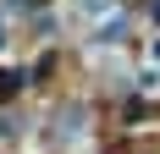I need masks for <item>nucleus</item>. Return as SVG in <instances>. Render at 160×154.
<instances>
[{"mask_svg": "<svg viewBox=\"0 0 160 154\" xmlns=\"http://www.w3.org/2000/svg\"><path fill=\"white\" fill-rule=\"evenodd\" d=\"M17 88H22V72L17 66H0V99H11Z\"/></svg>", "mask_w": 160, "mask_h": 154, "instance_id": "1", "label": "nucleus"}, {"mask_svg": "<svg viewBox=\"0 0 160 154\" xmlns=\"http://www.w3.org/2000/svg\"><path fill=\"white\" fill-rule=\"evenodd\" d=\"M83 6H88V11H105V6H111V0H83Z\"/></svg>", "mask_w": 160, "mask_h": 154, "instance_id": "2", "label": "nucleus"}, {"mask_svg": "<svg viewBox=\"0 0 160 154\" xmlns=\"http://www.w3.org/2000/svg\"><path fill=\"white\" fill-rule=\"evenodd\" d=\"M149 61H155V66H160V39H155V44H149Z\"/></svg>", "mask_w": 160, "mask_h": 154, "instance_id": "3", "label": "nucleus"}, {"mask_svg": "<svg viewBox=\"0 0 160 154\" xmlns=\"http://www.w3.org/2000/svg\"><path fill=\"white\" fill-rule=\"evenodd\" d=\"M149 17H155V22H160V0H149Z\"/></svg>", "mask_w": 160, "mask_h": 154, "instance_id": "4", "label": "nucleus"}, {"mask_svg": "<svg viewBox=\"0 0 160 154\" xmlns=\"http://www.w3.org/2000/svg\"><path fill=\"white\" fill-rule=\"evenodd\" d=\"M0 44H6V22H0Z\"/></svg>", "mask_w": 160, "mask_h": 154, "instance_id": "5", "label": "nucleus"}]
</instances>
